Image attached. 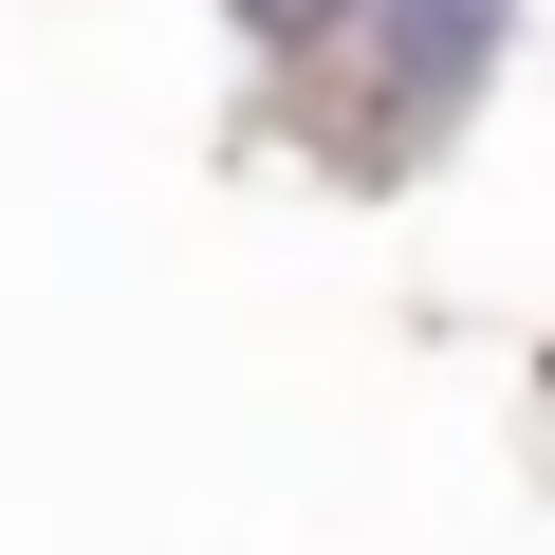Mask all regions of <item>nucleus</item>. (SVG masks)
<instances>
[{
  "mask_svg": "<svg viewBox=\"0 0 555 555\" xmlns=\"http://www.w3.org/2000/svg\"><path fill=\"white\" fill-rule=\"evenodd\" d=\"M241 20L334 185H408L426 149H463V112L518 56V0H241Z\"/></svg>",
  "mask_w": 555,
  "mask_h": 555,
  "instance_id": "1",
  "label": "nucleus"
}]
</instances>
